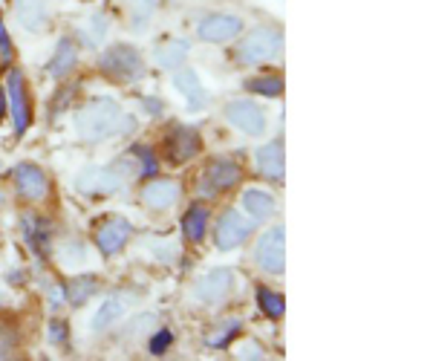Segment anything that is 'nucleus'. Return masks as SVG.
<instances>
[{"mask_svg":"<svg viewBox=\"0 0 433 361\" xmlns=\"http://www.w3.org/2000/svg\"><path fill=\"white\" fill-rule=\"evenodd\" d=\"M246 90L251 93H260L266 99H277L283 93V78L281 75H260V78H248L246 81Z\"/></svg>","mask_w":433,"mask_h":361,"instance_id":"obj_27","label":"nucleus"},{"mask_svg":"<svg viewBox=\"0 0 433 361\" xmlns=\"http://www.w3.org/2000/svg\"><path fill=\"white\" fill-rule=\"evenodd\" d=\"M283 243H286V229H283V226H274V229H269V231L260 237L255 257H257V263H260L263 272H269V275H281V272H283V266H286Z\"/></svg>","mask_w":433,"mask_h":361,"instance_id":"obj_7","label":"nucleus"},{"mask_svg":"<svg viewBox=\"0 0 433 361\" xmlns=\"http://www.w3.org/2000/svg\"><path fill=\"white\" fill-rule=\"evenodd\" d=\"M95 277L93 275H81V277H73V281H69V286H67V298L75 303V307H81V303H87L90 301V295L95 292Z\"/></svg>","mask_w":433,"mask_h":361,"instance_id":"obj_25","label":"nucleus"},{"mask_svg":"<svg viewBox=\"0 0 433 361\" xmlns=\"http://www.w3.org/2000/svg\"><path fill=\"white\" fill-rule=\"evenodd\" d=\"M15 188L23 200H30V202H38V200H44L47 197V191H49V179L47 174L38 168V165L32 162H21L18 168H15Z\"/></svg>","mask_w":433,"mask_h":361,"instance_id":"obj_11","label":"nucleus"},{"mask_svg":"<svg viewBox=\"0 0 433 361\" xmlns=\"http://www.w3.org/2000/svg\"><path fill=\"white\" fill-rule=\"evenodd\" d=\"M171 341H174V332L171 329H159L156 336L150 338V356H165V350L171 347Z\"/></svg>","mask_w":433,"mask_h":361,"instance_id":"obj_34","label":"nucleus"},{"mask_svg":"<svg viewBox=\"0 0 433 361\" xmlns=\"http://www.w3.org/2000/svg\"><path fill=\"white\" fill-rule=\"evenodd\" d=\"M205 229H208V208L202 205H194L191 211L185 214L183 220V231H185V237L194 240V243H200L205 237Z\"/></svg>","mask_w":433,"mask_h":361,"instance_id":"obj_23","label":"nucleus"},{"mask_svg":"<svg viewBox=\"0 0 433 361\" xmlns=\"http://www.w3.org/2000/svg\"><path fill=\"white\" fill-rule=\"evenodd\" d=\"M231 289H234V272L220 266V269H211L200 277L197 286H194V298L200 303H220V301L229 298Z\"/></svg>","mask_w":433,"mask_h":361,"instance_id":"obj_8","label":"nucleus"},{"mask_svg":"<svg viewBox=\"0 0 433 361\" xmlns=\"http://www.w3.org/2000/svg\"><path fill=\"white\" fill-rule=\"evenodd\" d=\"M257 303H260V310L266 312L269 318H281L283 315V295L272 292V289H266V286L257 289Z\"/></svg>","mask_w":433,"mask_h":361,"instance_id":"obj_28","label":"nucleus"},{"mask_svg":"<svg viewBox=\"0 0 433 361\" xmlns=\"http://www.w3.org/2000/svg\"><path fill=\"white\" fill-rule=\"evenodd\" d=\"M226 121L231 128L243 130L246 136H263L266 133V113L260 110V104L255 102H229L226 104Z\"/></svg>","mask_w":433,"mask_h":361,"instance_id":"obj_6","label":"nucleus"},{"mask_svg":"<svg viewBox=\"0 0 433 361\" xmlns=\"http://www.w3.org/2000/svg\"><path fill=\"white\" fill-rule=\"evenodd\" d=\"M237 356H240V358H263V347H257V344H246Z\"/></svg>","mask_w":433,"mask_h":361,"instance_id":"obj_38","label":"nucleus"},{"mask_svg":"<svg viewBox=\"0 0 433 361\" xmlns=\"http://www.w3.org/2000/svg\"><path fill=\"white\" fill-rule=\"evenodd\" d=\"M128 183V174L119 171V162L107 165V168H84L75 176V191L84 194V197H95V194H116Z\"/></svg>","mask_w":433,"mask_h":361,"instance_id":"obj_4","label":"nucleus"},{"mask_svg":"<svg viewBox=\"0 0 433 361\" xmlns=\"http://www.w3.org/2000/svg\"><path fill=\"white\" fill-rule=\"evenodd\" d=\"M49 341H52L55 347L67 344V324H64V321H52V324H49Z\"/></svg>","mask_w":433,"mask_h":361,"instance_id":"obj_35","label":"nucleus"},{"mask_svg":"<svg viewBox=\"0 0 433 361\" xmlns=\"http://www.w3.org/2000/svg\"><path fill=\"white\" fill-rule=\"evenodd\" d=\"M174 87L185 95L188 110H202L205 107L208 93H205L202 81H200V75L194 73V69H179V73L174 75Z\"/></svg>","mask_w":433,"mask_h":361,"instance_id":"obj_16","label":"nucleus"},{"mask_svg":"<svg viewBox=\"0 0 433 361\" xmlns=\"http://www.w3.org/2000/svg\"><path fill=\"white\" fill-rule=\"evenodd\" d=\"M6 99L12 107V121H15V133L21 136L32 121V107H30V95H26V84H23V75L18 69L9 73V87H6Z\"/></svg>","mask_w":433,"mask_h":361,"instance_id":"obj_10","label":"nucleus"},{"mask_svg":"<svg viewBox=\"0 0 433 361\" xmlns=\"http://www.w3.org/2000/svg\"><path fill=\"white\" fill-rule=\"evenodd\" d=\"M119 3L128 6V15H130V26L139 32L142 26L153 18V12H156L159 0H119Z\"/></svg>","mask_w":433,"mask_h":361,"instance_id":"obj_24","label":"nucleus"},{"mask_svg":"<svg viewBox=\"0 0 433 361\" xmlns=\"http://www.w3.org/2000/svg\"><path fill=\"white\" fill-rule=\"evenodd\" d=\"M15 15H18V23L23 30L38 32L49 18V6H47V0H18Z\"/></svg>","mask_w":433,"mask_h":361,"instance_id":"obj_18","label":"nucleus"},{"mask_svg":"<svg viewBox=\"0 0 433 361\" xmlns=\"http://www.w3.org/2000/svg\"><path fill=\"white\" fill-rule=\"evenodd\" d=\"M133 154L139 156V162H142V176H156V171H159V165H156V156H153V150L150 148H142V145H136L133 148Z\"/></svg>","mask_w":433,"mask_h":361,"instance_id":"obj_32","label":"nucleus"},{"mask_svg":"<svg viewBox=\"0 0 433 361\" xmlns=\"http://www.w3.org/2000/svg\"><path fill=\"white\" fill-rule=\"evenodd\" d=\"M142 104H145V107L150 110V113H159V102H153V99H145Z\"/></svg>","mask_w":433,"mask_h":361,"instance_id":"obj_40","label":"nucleus"},{"mask_svg":"<svg viewBox=\"0 0 433 361\" xmlns=\"http://www.w3.org/2000/svg\"><path fill=\"white\" fill-rule=\"evenodd\" d=\"M23 234H26V243H30L35 252H44V243H47V231L44 229H38L35 220L26 217L23 220Z\"/></svg>","mask_w":433,"mask_h":361,"instance_id":"obj_30","label":"nucleus"},{"mask_svg":"<svg viewBox=\"0 0 433 361\" xmlns=\"http://www.w3.org/2000/svg\"><path fill=\"white\" fill-rule=\"evenodd\" d=\"M165 148L171 162H188L202 150V139L194 128H174L171 136L165 139Z\"/></svg>","mask_w":433,"mask_h":361,"instance_id":"obj_12","label":"nucleus"},{"mask_svg":"<svg viewBox=\"0 0 433 361\" xmlns=\"http://www.w3.org/2000/svg\"><path fill=\"white\" fill-rule=\"evenodd\" d=\"M248 237H251V220H246L243 214H237V211H226V214L220 217L217 234H214L217 248H222V252H231V248L243 246Z\"/></svg>","mask_w":433,"mask_h":361,"instance_id":"obj_9","label":"nucleus"},{"mask_svg":"<svg viewBox=\"0 0 433 361\" xmlns=\"http://www.w3.org/2000/svg\"><path fill=\"white\" fill-rule=\"evenodd\" d=\"M99 69L116 84H133L145 75V61L136 47L130 44H113L99 55Z\"/></svg>","mask_w":433,"mask_h":361,"instance_id":"obj_2","label":"nucleus"},{"mask_svg":"<svg viewBox=\"0 0 433 361\" xmlns=\"http://www.w3.org/2000/svg\"><path fill=\"white\" fill-rule=\"evenodd\" d=\"M130 234H133V226L128 223V220L113 217V220H107L104 226L95 229V246H99L104 255H116L119 248L130 240Z\"/></svg>","mask_w":433,"mask_h":361,"instance_id":"obj_13","label":"nucleus"},{"mask_svg":"<svg viewBox=\"0 0 433 361\" xmlns=\"http://www.w3.org/2000/svg\"><path fill=\"white\" fill-rule=\"evenodd\" d=\"M133 128V116L121 113V107L113 99H93L75 113V133L84 142H104L110 136L130 133Z\"/></svg>","mask_w":433,"mask_h":361,"instance_id":"obj_1","label":"nucleus"},{"mask_svg":"<svg viewBox=\"0 0 433 361\" xmlns=\"http://www.w3.org/2000/svg\"><path fill=\"white\" fill-rule=\"evenodd\" d=\"M188 49H191L188 40H167V44H162L156 49V64L162 69H176L188 58Z\"/></svg>","mask_w":433,"mask_h":361,"instance_id":"obj_22","label":"nucleus"},{"mask_svg":"<svg viewBox=\"0 0 433 361\" xmlns=\"http://www.w3.org/2000/svg\"><path fill=\"white\" fill-rule=\"evenodd\" d=\"M255 159H257L260 174L266 176V179H272V183L283 179V142H281V139H274V142L263 145V148L257 150Z\"/></svg>","mask_w":433,"mask_h":361,"instance_id":"obj_17","label":"nucleus"},{"mask_svg":"<svg viewBox=\"0 0 433 361\" xmlns=\"http://www.w3.org/2000/svg\"><path fill=\"white\" fill-rule=\"evenodd\" d=\"M176 200H179V183H174V179H153L142 191V202L153 208V211H165Z\"/></svg>","mask_w":433,"mask_h":361,"instance_id":"obj_15","label":"nucleus"},{"mask_svg":"<svg viewBox=\"0 0 433 361\" xmlns=\"http://www.w3.org/2000/svg\"><path fill=\"white\" fill-rule=\"evenodd\" d=\"M243 208L257 220V223H263V220H269L274 214V197L269 191H260V188H248L243 194Z\"/></svg>","mask_w":433,"mask_h":361,"instance_id":"obj_20","label":"nucleus"},{"mask_svg":"<svg viewBox=\"0 0 433 361\" xmlns=\"http://www.w3.org/2000/svg\"><path fill=\"white\" fill-rule=\"evenodd\" d=\"M124 315V298L121 295H110L102 307H99V312L93 315V332H104V329H110L113 327L119 318Z\"/></svg>","mask_w":433,"mask_h":361,"instance_id":"obj_21","label":"nucleus"},{"mask_svg":"<svg viewBox=\"0 0 433 361\" xmlns=\"http://www.w3.org/2000/svg\"><path fill=\"white\" fill-rule=\"evenodd\" d=\"M150 252L156 255V260H159V263H174V260L179 257V248H176V243H167V240H162V243H153V246H150Z\"/></svg>","mask_w":433,"mask_h":361,"instance_id":"obj_33","label":"nucleus"},{"mask_svg":"<svg viewBox=\"0 0 433 361\" xmlns=\"http://www.w3.org/2000/svg\"><path fill=\"white\" fill-rule=\"evenodd\" d=\"M75 61H78V47L73 38H61L58 47L52 52V61H49V75L55 78H64L75 69Z\"/></svg>","mask_w":433,"mask_h":361,"instance_id":"obj_19","label":"nucleus"},{"mask_svg":"<svg viewBox=\"0 0 433 361\" xmlns=\"http://www.w3.org/2000/svg\"><path fill=\"white\" fill-rule=\"evenodd\" d=\"M240 165L231 162V159H211L205 165V174L200 179V191L205 197H214L220 191H229L240 183Z\"/></svg>","mask_w":433,"mask_h":361,"instance_id":"obj_5","label":"nucleus"},{"mask_svg":"<svg viewBox=\"0 0 433 361\" xmlns=\"http://www.w3.org/2000/svg\"><path fill=\"white\" fill-rule=\"evenodd\" d=\"M55 255H58V263H61V266H73V263H84V257H87V255H84V246H81V243H75V240L61 243V246H58V252H55Z\"/></svg>","mask_w":433,"mask_h":361,"instance_id":"obj_29","label":"nucleus"},{"mask_svg":"<svg viewBox=\"0 0 433 361\" xmlns=\"http://www.w3.org/2000/svg\"><path fill=\"white\" fill-rule=\"evenodd\" d=\"M104 35H107V18L95 12V15H90V21H87V44L95 47L99 40H104Z\"/></svg>","mask_w":433,"mask_h":361,"instance_id":"obj_31","label":"nucleus"},{"mask_svg":"<svg viewBox=\"0 0 433 361\" xmlns=\"http://www.w3.org/2000/svg\"><path fill=\"white\" fill-rule=\"evenodd\" d=\"M44 292H47V301L52 303V307H61L64 303V289L61 286H55V283H49V281H44Z\"/></svg>","mask_w":433,"mask_h":361,"instance_id":"obj_36","label":"nucleus"},{"mask_svg":"<svg viewBox=\"0 0 433 361\" xmlns=\"http://www.w3.org/2000/svg\"><path fill=\"white\" fill-rule=\"evenodd\" d=\"M3 113H6V90L0 87V119H3Z\"/></svg>","mask_w":433,"mask_h":361,"instance_id":"obj_39","label":"nucleus"},{"mask_svg":"<svg viewBox=\"0 0 433 361\" xmlns=\"http://www.w3.org/2000/svg\"><path fill=\"white\" fill-rule=\"evenodd\" d=\"M281 49H283V32L272 30V26H263V30L248 32L240 40V47L234 49V58L240 64H260V61L274 58Z\"/></svg>","mask_w":433,"mask_h":361,"instance_id":"obj_3","label":"nucleus"},{"mask_svg":"<svg viewBox=\"0 0 433 361\" xmlns=\"http://www.w3.org/2000/svg\"><path fill=\"white\" fill-rule=\"evenodd\" d=\"M0 52H3V58H6V61L12 58V40H9L6 30H3V21H0Z\"/></svg>","mask_w":433,"mask_h":361,"instance_id":"obj_37","label":"nucleus"},{"mask_svg":"<svg viewBox=\"0 0 433 361\" xmlns=\"http://www.w3.org/2000/svg\"><path fill=\"white\" fill-rule=\"evenodd\" d=\"M240 318H229V321H222V324H217L214 327V332H208V338H205V344L208 347H214V350H220V347H226L237 332H240Z\"/></svg>","mask_w":433,"mask_h":361,"instance_id":"obj_26","label":"nucleus"},{"mask_svg":"<svg viewBox=\"0 0 433 361\" xmlns=\"http://www.w3.org/2000/svg\"><path fill=\"white\" fill-rule=\"evenodd\" d=\"M243 21L234 15H208L200 21V38L208 44H222V40H231L234 35H240Z\"/></svg>","mask_w":433,"mask_h":361,"instance_id":"obj_14","label":"nucleus"}]
</instances>
